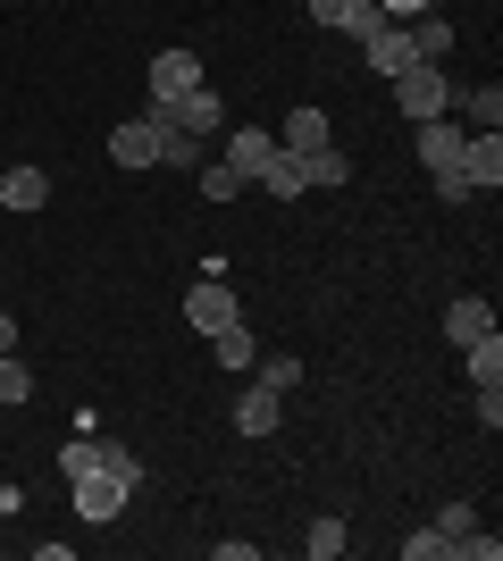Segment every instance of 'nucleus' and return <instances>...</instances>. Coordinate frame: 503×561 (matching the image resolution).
<instances>
[{"label": "nucleus", "mask_w": 503, "mask_h": 561, "mask_svg": "<svg viewBox=\"0 0 503 561\" xmlns=\"http://www.w3.org/2000/svg\"><path fill=\"white\" fill-rule=\"evenodd\" d=\"M461 369H470V386H503V335L487 328L479 344H461Z\"/></svg>", "instance_id": "dca6fc26"}, {"label": "nucleus", "mask_w": 503, "mask_h": 561, "mask_svg": "<svg viewBox=\"0 0 503 561\" xmlns=\"http://www.w3.org/2000/svg\"><path fill=\"white\" fill-rule=\"evenodd\" d=\"M378 25H386V9H378V0H353V18H344V34H353V43H369Z\"/></svg>", "instance_id": "bb28decb"}, {"label": "nucleus", "mask_w": 503, "mask_h": 561, "mask_svg": "<svg viewBox=\"0 0 503 561\" xmlns=\"http://www.w3.org/2000/svg\"><path fill=\"white\" fill-rule=\"evenodd\" d=\"M268 151H277V135H268V126H236V135H227V168H236L243 185L268 168Z\"/></svg>", "instance_id": "f8f14e48"}, {"label": "nucleus", "mask_w": 503, "mask_h": 561, "mask_svg": "<svg viewBox=\"0 0 503 561\" xmlns=\"http://www.w3.org/2000/svg\"><path fill=\"white\" fill-rule=\"evenodd\" d=\"M68 494H76V512H84V519H118L135 486H126V478H110V469H84V478H68Z\"/></svg>", "instance_id": "0eeeda50"}, {"label": "nucleus", "mask_w": 503, "mask_h": 561, "mask_svg": "<svg viewBox=\"0 0 503 561\" xmlns=\"http://www.w3.org/2000/svg\"><path fill=\"white\" fill-rule=\"evenodd\" d=\"M428 528H436L445 545H454V537H470V528H479V512H470V503H445V512H436Z\"/></svg>", "instance_id": "a878e982"}, {"label": "nucleus", "mask_w": 503, "mask_h": 561, "mask_svg": "<svg viewBox=\"0 0 503 561\" xmlns=\"http://www.w3.org/2000/svg\"><path fill=\"white\" fill-rule=\"evenodd\" d=\"M101 453V469L110 478H126V486H144V461H135V445H93Z\"/></svg>", "instance_id": "b1692460"}, {"label": "nucleus", "mask_w": 503, "mask_h": 561, "mask_svg": "<svg viewBox=\"0 0 503 561\" xmlns=\"http://www.w3.org/2000/svg\"><path fill=\"white\" fill-rule=\"evenodd\" d=\"M403 561H445V537H436V528H420V537H403Z\"/></svg>", "instance_id": "c85d7f7f"}, {"label": "nucleus", "mask_w": 503, "mask_h": 561, "mask_svg": "<svg viewBox=\"0 0 503 561\" xmlns=\"http://www.w3.org/2000/svg\"><path fill=\"white\" fill-rule=\"evenodd\" d=\"M110 160H118V168H160V117H126V126H110Z\"/></svg>", "instance_id": "6e6552de"}, {"label": "nucleus", "mask_w": 503, "mask_h": 561, "mask_svg": "<svg viewBox=\"0 0 503 561\" xmlns=\"http://www.w3.org/2000/svg\"><path fill=\"white\" fill-rule=\"evenodd\" d=\"M0 545H9V537H0Z\"/></svg>", "instance_id": "c9c22d12"}, {"label": "nucleus", "mask_w": 503, "mask_h": 561, "mask_svg": "<svg viewBox=\"0 0 503 561\" xmlns=\"http://www.w3.org/2000/svg\"><path fill=\"white\" fill-rule=\"evenodd\" d=\"M59 469H68V478H84V469H101V453H93V445H84V436H76V445H68V453H59Z\"/></svg>", "instance_id": "7c9ffc66"}, {"label": "nucleus", "mask_w": 503, "mask_h": 561, "mask_svg": "<svg viewBox=\"0 0 503 561\" xmlns=\"http://www.w3.org/2000/svg\"><path fill=\"white\" fill-rule=\"evenodd\" d=\"M252 369H261V386H277V394L302 386V360H294V352H268V360H252Z\"/></svg>", "instance_id": "4be33fe9"}, {"label": "nucleus", "mask_w": 503, "mask_h": 561, "mask_svg": "<svg viewBox=\"0 0 503 561\" xmlns=\"http://www.w3.org/2000/svg\"><path fill=\"white\" fill-rule=\"evenodd\" d=\"M227 319H243V302H236V285H227V277L210 268V277H202V285L185 294V328H193V335H218Z\"/></svg>", "instance_id": "f03ea898"}, {"label": "nucleus", "mask_w": 503, "mask_h": 561, "mask_svg": "<svg viewBox=\"0 0 503 561\" xmlns=\"http://www.w3.org/2000/svg\"><path fill=\"white\" fill-rule=\"evenodd\" d=\"M378 9H386V18H395V25H411V18H420V9H436V0H378Z\"/></svg>", "instance_id": "473e14b6"}, {"label": "nucleus", "mask_w": 503, "mask_h": 561, "mask_svg": "<svg viewBox=\"0 0 503 561\" xmlns=\"http://www.w3.org/2000/svg\"><path fill=\"white\" fill-rule=\"evenodd\" d=\"M277 420H286V394L252 377V386L236 394V436H277Z\"/></svg>", "instance_id": "1a4fd4ad"}, {"label": "nucleus", "mask_w": 503, "mask_h": 561, "mask_svg": "<svg viewBox=\"0 0 503 561\" xmlns=\"http://www.w3.org/2000/svg\"><path fill=\"white\" fill-rule=\"evenodd\" d=\"M25 512V486H0V519H18Z\"/></svg>", "instance_id": "72a5a7b5"}, {"label": "nucleus", "mask_w": 503, "mask_h": 561, "mask_svg": "<svg viewBox=\"0 0 503 561\" xmlns=\"http://www.w3.org/2000/svg\"><path fill=\"white\" fill-rule=\"evenodd\" d=\"M0 352H18V319L9 310H0Z\"/></svg>", "instance_id": "f704fd0d"}, {"label": "nucleus", "mask_w": 503, "mask_h": 561, "mask_svg": "<svg viewBox=\"0 0 503 561\" xmlns=\"http://www.w3.org/2000/svg\"><path fill=\"white\" fill-rule=\"evenodd\" d=\"M344 545H353V537H344V519H335V512H319L311 528H302V553H311V561H335Z\"/></svg>", "instance_id": "aec40b11"}, {"label": "nucleus", "mask_w": 503, "mask_h": 561, "mask_svg": "<svg viewBox=\"0 0 503 561\" xmlns=\"http://www.w3.org/2000/svg\"><path fill=\"white\" fill-rule=\"evenodd\" d=\"M454 176L470 193H495L503 185V135H495V126H470V135H461V168H454Z\"/></svg>", "instance_id": "7ed1b4c3"}, {"label": "nucleus", "mask_w": 503, "mask_h": 561, "mask_svg": "<svg viewBox=\"0 0 503 561\" xmlns=\"http://www.w3.org/2000/svg\"><path fill=\"white\" fill-rule=\"evenodd\" d=\"M479 427H487V436L503 427V386H479Z\"/></svg>", "instance_id": "2f4dec72"}, {"label": "nucleus", "mask_w": 503, "mask_h": 561, "mask_svg": "<svg viewBox=\"0 0 503 561\" xmlns=\"http://www.w3.org/2000/svg\"><path fill=\"white\" fill-rule=\"evenodd\" d=\"M34 394V377H25V360L18 352H0V402H25Z\"/></svg>", "instance_id": "393cba45"}, {"label": "nucleus", "mask_w": 503, "mask_h": 561, "mask_svg": "<svg viewBox=\"0 0 503 561\" xmlns=\"http://www.w3.org/2000/svg\"><path fill=\"white\" fill-rule=\"evenodd\" d=\"M144 117H160V126H176V135H218V84H193L185 101H160V110H144Z\"/></svg>", "instance_id": "39448f33"}, {"label": "nucleus", "mask_w": 503, "mask_h": 561, "mask_svg": "<svg viewBox=\"0 0 503 561\" xmlns=\"http://www.w3.org/2000/svg\"><path fill=\"white\" fill-rule=\"evenodd\" d=\"M344 18H353V0H311V25H328V34H344Z\"/></svg>", "instance_id": "c756f323"}, {"label": "nucleus", "mask_w": 503, "mask_h": 561, "mask_svg": "<svg viewBox=\"0 0 503 561\" xmlns=\"http://www.w3.org/2000/svg\"><path fill=\"white\" fill-rule=\"evenodd\" d=\"M252 185H261L268 202H302V193H311V176H302V160H294V151H268V168L252 176Z\"/></svg>", "instance_id": "ddd939ff"}, {"label": "nucleus", "mask_w": 503, "mask_h": 561, "mask_svg": "<svg viewBox=\"0 0 503 561\" xmlns=\"http://www.w3.org/2000/svg\"><path fill=\"white\" fill-rule=\"evenodd\" d=\"M445 553H454V561H495L503 545H495V537H479V528H470V537H454V545H445Z\"/></svg>", "instance_id": "cd10ccee"}, {"label": "nucleus", "mask_w": 503, "mask_h": 561, "mask_svg": "<svg viewBox=\"0 0 503 561\" xmlns=\"http://www.w3.org/2000/svg\"><path fill=\"white\" fill-rule=\"evenodd\" d=\"M411 135H420V168H428V176H454L461 168V135H470L461 117H420Z\"/></svg>", "instance_id": "423d86ee"}, {"label": "nucleus", "mask_w": 503, "mask_h": 561, "mask_svg": "<svg viewBox=\"0 0 503 561\" xmlns=\"http://www.w3.org/2000/svg\"><path fill=\"white\" fill-rule=\"evenodd\" d=\"M361 59H369V68H378V76H403V68H411V34H403V25H395V18H386L378 34L361 43Z\"/></svg>", "instance_id": "4468645a"}, {"label": "nucleus", "mask_w": 503, "mask_h": 561, "mask_svg": "<svg viewBox=\"0 0 503 561\" xmlns=\"http://www.w3.org/2000/svg\"><path fill=\"white\" fill-rule=\"evenodd\" d=\"M403 34H411V59H445V50H454V25L436 18V9H420Z\"/></svg>", "instance_id": "f3484780"}, {"label": "nucleus", "mask_w": 503, "mask_h": 561, "mask_svg": "<svg viewBox=\"0 0 503 561\" xmlns=\"http://www.w3.org/2000/svg\"><path fill=\"white\" fill-rule=\"evenodd\" d=\"M160 168L193 176V168H202V135H176V126H160Z\"/></svg>", "instance_id": "412c9836"}, {"label": "nucleus", "mask_w": 503, "mask_h": 561, "mask_svg": "<svg viewBox=\"0 0 503 561\" xmlns=\"http://www.w3.org/2000/svg\"><path fill=\"white\" fill-rule=\"evenodd\" d=\"M302 176H311V185H344V176H353V160H344V151H311V160H302Z\"/></svg>", "instance_id": "5701e85b"}, {"label": "nucleus", "mask_w": 503, "mask_h": 561, "mask_svg": "<svg viewBox=\"0 0 503 561\" xmlns=\"http://www.w3.org/2000/svg\"><path fill=\"white\" fill-rule=\"evenodd\" d=\"M193 84H210V76H202V59H193L185 43H168V50H151V110H160V101H185Z\"/></svg>", "instance_id": "20e7f679"}, {"label": "nucleus", "mask_w": 503, "mask_h": 561, "mask_svg": "<svg viewBox=\"0 0 503 561\" xmlns=\"http://www.w3.org/2000/svg\"><path fill=\"white\" fill-rule=\"evenodd\" d=\"M210 352H218V369H252V360H261V344H252V328H243V319H227V328L210 335Z\"/></svg>", "instance_id": "a211bd4d"}, {"label": "nucleus", "mask_w": 503, "mask_h": 561, "mask_svg": "<svg viewBox=\"0 0 503 561\" xmlns=\"http://www.w3.org/2000/svg\"><path fill=\"white\" fill-rule=\"evenodd\" d=\"M193 193H202V202H243V176L227 160H202L193 168Z\"/></svg>", "instance_id": "6ab92c4d"}, {"label": "nucleus", "mask_w": 503, "mask_h": 561, "mask_svg": "<svg viewBox=\"0 0 503 561\" xmlns=\"http://www.w3.org/2000/svg\"><path fill=\"white\" fill-rule=\"evenodd\" d=\"M386 84H395V110H403L411 126H420V117H445V93H454V76L436 68V59H411V68L386 76Z\"/></svg>", "instance_id": "f257e3e1"}, {"label": "nucleus", "mask_w": 503, "mask_h": 561, "mask_svg": "<svg viewBox=\"0 0 503 561\" xmlns=\"http://www.w3.org/2000/svg\"><path fill=\"white\" fill-rule=\"evenodd\" d=\"M328 110L319 101H302V110H286V126H277V151H294V160H311V151H328Z\"/></svg>", "instance_id": "9d476101"}, {"label": "nucleus", "mask_w": 503, "mask_h": 561, "mask_svg": "<svg viewBox=\"0 0 503 561\" xmlns=\"http://www.w3.org/2000/svg\"><path fill=\"white\" fill-rule=\"evenodd\" d=\"M487 328H495V302H487V294H461V302H445V335H454V344H479Z\"/></svg>", "instance_id": "2eb2a0df"}, {"label": "nucleus", "mask_w": 503, "mask_h": 561, "mask_svg": "<svg viewBox=\"0 0 503 561\" xmlns=\"http://www.w3.org/2000/svg\"><path fill=\"white\" fill-rule=\"evenodd\" d=\"M50 202V168H34V160H18L9 176H0V210H18V218H34Z\"/></svg>", "instance_id": "9b49d317"}]
</instances>
